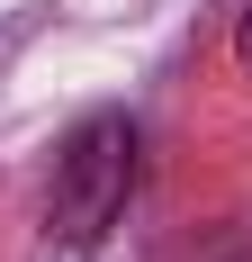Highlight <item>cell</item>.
Returning <instances> with one entry per match:
<instances>
[{
	"label": "cell",
	"mask_w": 252,
	"mask_h": 262,
	"mask_svg": "<svg viewBox=\"0 0 252 262\" xmlns=\"http://www.w3.org/2000/svg\"><path fill=\"white\" fill-rule=\"evenodd\" d=\"M126 190H135V127L126 118H90L63 145V163H54V208H45L54 244L63 253H90L126 217Z\"/></svg>",
	"instance_id": "1"
},
{
	"label": "cell",
	"mask_w": 252,
	"mask_h": 262,
	"mask_svg": "<svg viewBox=\"0 0 252 262\" xmlns=\"http://www.w3.org/2000/svg\"><path fill=\"white\" fill-rule=\"evenodd\" d=\"M234 54H243V63H252V9H243V27H234Z\"/></svg>",
	"instance_id": "2"
}]
</instances>
